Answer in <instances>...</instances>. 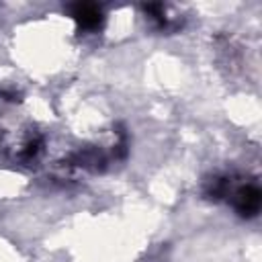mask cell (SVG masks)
<instances>
[{
	"label": "cell",
	"mask_w": 262,
	"mask_h": 262,
	"mask_svg": "<svg viewBox=\"0 0 262 262\" xmlns=\"http://www.w3.org/2000/svg\"><path fill=\"white\" fill-rule=\"evenodd\" d=\"M78 19L84 25H94V23H99V13H97V8L94 6H80Z\"/></svg>",
	"instance_id": "cell-1"
}]
</instances>
